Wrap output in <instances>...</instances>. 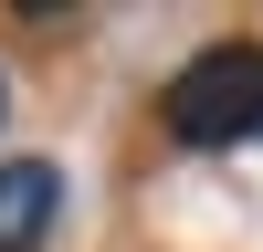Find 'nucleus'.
I'll return each instance as SVG.
<instances>
[{
  "label": "nucleus",
  "instance_id": "obj_1",
  "mask_svg": "<svg viewBox=\"0 0 263 252\" xmlns=\"http://www.w3.org/2000/svg\"><path fill=\"white\" fill-rule=\"evenodd\" d=\"M158 116H168L179 147H242V137H263V42H211V53H190L179 74H168Z\"/></svg>",
  "mask_w": 263,
  "mask_h": 252
},
{
  "label": "nucleus",
  "instance_id": "obj_2",
  "mask_svg": "<svg viewBox=\"0 0 263 252\" xmlns=\"http://www.w3.org/2000/svg\"><path fill=\"white\" fill-rule=\"evenodd\" d=\"M63 210V168L53 158H11L0 168V252H32Z\"/></svg>",
  "mask_w": 263,
  "mask_h": 252
}]
</instances>
